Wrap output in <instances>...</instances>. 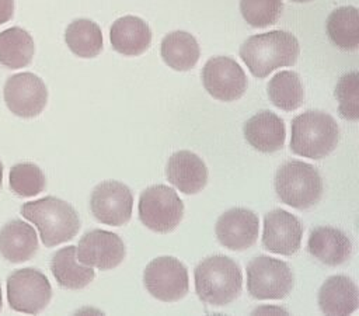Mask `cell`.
Masks as SVG:
<instances>
[{"mask_svg": "<svg viewBox=\"0 0 359 316\" xmlns=\"http://www.w3.org/2000/svg\"><path fill=\"white\" fill-rule=\"evenodd\" d=\"M297 38L282 29L257 34L247 38L240 48V58L252 76L266 77L271 72L283 66H293L299 58Z\"/></svg>", "mask_w": 359, "mask_h": 316, "instance_id": "6da1fadb", "label": "cell"}, {"mask_svg": "<svg viewBox=\"0 0 359 316\" xmlns=\"http://www.w3.org/2000/svg\"><path fill=\"white\" fill-rule=\"evenodd\" d=\"M194 277L198 298L213 306L233 302L243 288L240 265L233 258L220 254L202 260L196 265Z\"/></svg>", "mask_w": 359, "mask_h": 316, "instance_id": "7a4b0ae2", "label": "cell"}, {"mask_svg": "<svg viewBox=\"0 0 359 316\" xmlns=\"http://www.w3.org/2000/svg\"><path fill=\"white\" fill-rule=\"evenodd\" d=\"M21 215L38 228L46 247L72 240L80 229V218L74 208L50 195L22 204Z\"/></svg>", "mask_w": 359, "mask_h": 316, "instance_id": "3957f363", "label": "cell"}, {"mask_svg": "<svg viewBox=\"0 0 359 316\" xmlns=\"http://www.w3.org/2000/svg\"><path fill=\"white\" fill-rule=\"evenodd\" d=\"M338 140V125L327 112L306 111L292 121L290 150L294 154L320 160L337 147Z\"/></svg>", "mask_w": 359, "mask_h": 316, "instance_id": "277c9868", "label": "cell"}, {"mask_svg": "<svg viewBox=\"0 0 359 316\" xmlns=\"http://www.w3.org/2000/svg\"><path fill=\"white\" fill-rule=\"evenodd\" d=\"M275 191L282 202L307 209L323 195V180L317 169L300 160L285 162L275 174Z\"/></svg>", "mask_w": 359, "mask_h": 316, "instance_id": "5b68a950", "label": "cell"}, {"mask_svg": "<svg viewBox=\"0 0 359 316\" xmlns=\"http://www.w3.org/2000/svg\"><path fill=\"white\" fill-rule=\"evenodd\" d=\"M184 216V204L168 185L147 187L139 198V218L153 232L168 233L174 230Z\"/></svg>", "mask_w": 359, "mask_h": 316, "instance_id": "8992f818", "label": "cell"}, {"mask_svg": "<svg viewBox=\"0 0 359 316\" xmlns=\"http://www.w3.org/2000/svg\"><path fill=\"white\" fill-rule=\"evenodd\" d=\"M293 285V272L282 260L258 256L247 264V289L255 299H282Z\"/></svg>", "mask_w": 359, "mask_h": 316, "instance_id": "52a82bcc", "label": "cell"}, {"mask_svg": "<svg viewBox=\"0 0 359 316\" xmlns=\"http://www.w3.org/2000/svg\"><path fill=\"white\" fill-rule=\"evenodd\" d=\"M50 298V282L36 268L15 270L7 278V302L15 312L39 313L48 306Z\"/></svg>", "mask_w": 359, "mask_h": 316, "instance_id": "ba28073f", "label": "cell"}, {"mask_svg": "<svg viewBox=\"0 0 359 316\" xmlns=\"http://www.w3.org/2000/svg\"><path fill=\"white\" fill-rule=\"evenodd\" d=\"M143 282L150 295L163 302L180 301L189 289L187 267L171 256L153 258L144 268Z\"/></svg>", "mask_w": 359, "mask_h": 316, "instance_id": "9c48e42d", "label": "cell"}, {"mask_svg": "<svg viewBox=\"0 0 359 316\" xmlns=\"http://www.w3.org/2000/svg\"><path fill=\"white\" fill-rule=\"evenodd\" d=\"M3 97L7 108L14 115L34 118L39 115L46 105L48 88L39 76L31 72H21L7 79Z\"/></svg>", "mask_w": 359, "mask_h": 316, "instance_id": "30bf717a", "label": "cell"}, {"mask_svg": "<svg viewBox=\"0 0 359 316\" xmlns=\"http://www.w3.org/2000/svg\"><path fill=\"white\" fill-rule=\"evenodd\" d=\"M205 90L216 100L234 101L247 90V76L241 66L229 56H213L202 69Z\"/></svg>", "mask_w": 359, "mask_h": 316, "instance_id": "8fae6325", "label": "cell"}, {"mask_svg": "<svg viewBox=\"0 0 359 316\" xmlns=\"http://www.w3.org/2000/svg\"><path fill=\"white\" fill-rule=\"evenodd\" d=\"M90 208L98 222L109 226H122L132 216V191L123 183L115 180L102 181L93 190Z\"/></svg>", "mask_w": 359, "mask_h": 316, "instance_id": "7c38bea8", "label": "cell"}, {"mask_svg": "<svg viewBox=\"0 0 359 316\" xmlns=\"http://www.w3.org/2000/svg\"><path fill=\"white\" fill-rule=\"evenodd\" d=\"M76 256L77 260L86 265L98 270H112L123 261L126 249L123 240L116 233L94 229L84 233L79 240Z\"/></svg>", "mask_w": 359, "mask_h": 316, "instance_id": "4fadbf2b", "label": "cell"}, {"mask_svg": "<svg viewBox=\"0 0 359 316\" xmlns=\"http://www.w3.org/2000/svg\"><path fill=\"white\" fill-rule=\"evenodd\" d=\"M259 220L257 213L247 208H231L216 222V236L222 246L230 250H247L258 239Z\"/></svg>", "mask_w": 359, "mask_h": 316, "instance_id": "5bb4252c", "label": "cell"}, {"mask_svg": "<svg viewBox=\"0 0 359 316\" xmlns=\"http://www.w3.org/2000/svg\"><path fill=\"white\" fill-rule=\"evenodd\" d=\"M303 226L285 209H273L265 215L262 246L276 254L292 256L300 249Z\"/></svg>", "mask_w": 359, "mask_h": 316, "instance_id": "9a60e30c", "label": "cell"}, {"mask_svg": "<svg viewBox=\"0 0 359 316\" xmlns=\"http://www.w3.org/2000/svg\"><path fill=\"white\" fill-rule=\"evenodd\" d=\"M167 180L184 194H196L208 183V169L203 160L191 150L171 154L165 166Z\"/></svg>", "mask_w": 359, "mask_h": 316, "instance_id": "2e32d148", "label": "cell"}, {"mask_svg": "<svg viewBox=\"0 0 359 316\" xmlns=\"http://www.w3.org/2000/svg\"><path fill=\"white\" fill-rule=\"evenodd\" d=\"M245 140L258 152L272 153L283 147L285 124L271 111H259L244 124Z\"/></svg>", "mask_w": 359, "mask_h": 316, "instance_id": "e0dca14e", "label": "cell"}, {"mask_svg": "<svg viewBox=\"0 0 359 316\" xmlns=\"http://www.w3.org/2000/svg\"><path fill=\"white\" fill-rule=\"evenodd\" d=\"M112 48L125 56H139L151 44L150 27L139 17L123 15L115 20L109 29Z\"/></svg>", "mask_w": 359, "mask_h": 316, "instance_id": "ac0fdd59", "label": "cell"}, {"mask_svg": "<svg viewBox=\"0 0 359 316\" xmlns=\"http://www.w3.org/2000/svg\"><path fill=\"white\" fill-rule=\"evenodd\" d=\"M307 249L318 261L335 267L349 258L352 244L342 230L331 226H318L311 230Z\"/></svg>", "mask_w": 359, "mask_h": 316, "instance_id": "d6986e66", "label": "cell"}, {"mask_svg": "<svg viewBox=\"0 0 359 316\" xmlns=\"http://www.w3.org/2000/svg\"><path fill=\"white\" fill-rule=\"evenodd\" d=\"M38 250V236L31 225L20 219L7 222L0 229V254L10 263H22Z\"/></svg>", "mask_w": 359, "mask_h": 316, "instance_id": "ffe728a7", "label": "cell"}, {"mask_svg": "<svg viewBox=\"0 0 359 316\" xmlns=\"http://www.w3.org/2000/svg\"><path fill=\"white\" fill-rule=\"evenodd\" d=\"M318 305L325 315H351L359 305L358 288L348 277L332 275L318 291Z\"/></svg>", "mask_w": 359, "mask_h": 316, "instance_id": "44dd1931", "label": "cell"}, {"mask_svg": "<svg viewBox=\"0 0 359 316\" xmlns=\"http://www.w3.org/2000/svg\"><path fill=\"white\" fill-rule=\"evenodd\" d=\"M50 271L57 284L66 289H81L95 277L93 267L77 260L76 246L57 250L50 260Z\"/></svg>", "mask_w": 359, "mask_h": 316, "instance_id": "7402d4cb", "label": "cell"}, {"mask_svg": "<svg viewBox=\"0 0 359 316\" xmlns=\"http://www.w3.org/2000/svg\"><path fill=\"white\" fill-rule=\"evenodd\" d=\"M160 53L171 69L185 72L196 65L201 51L194 35L187 31H174L163 38Z\"/></svg>", "mask_w": 359, "mask_h": 316, "instance_id": "603a6c76", "label": "cell"}, {"mask_svg": "<svg viewBox=\"0 0 359 316\" xmlns=\"http://www.w3.org/2000/svg\"><path fill=\"white\" fill-rule=\"evenodd\" d=\"M35 45L31 34L20 27L0 32V63L8 69H21L31 63Z\"/></svg>", "mask_w": 359, "mask_h": 316, "instance_id": "cb8c5ba5", "label": "cell"}, {"mask_svg": "<svg viewBox=\"0 0 359 316\" xmlns=\"http://www.w3.org/2000/svg\"><path fill=\"white\" fill-rule=\"evenodd\" d=\"M327 34L331 42L342 51L359 46V13L356 7H338L327 18Z\"/></svg>", "mask_w": 359, "mask_h": 316, "instance_id": "d4e9b609", "label": "cell"}, {"mask_svg": "<svg viewBox=\"0 0 359 316\" xmlns=\"http://www.w3.org/2000/svg\"><path fill=\"white\" fill-rule=\"evenodd\" d=\"M67 48L79 58H94L102 49V32L97 22L79 18L72 21L65 31Z\"/></svg>", "mask_w": 359, "mask_h": 316, "instance_id": "484cf974", "label": "cell"}, {"mask_svg": "<svg viewBox=\"0 0 359 316\" xmlns=\"http://www.w3.org/2000/svg\"><path fill=\"white\" fill-rule=\"evenodd\" d=\"M268 96L272 104L283 111H294L304 101V88L296 72H278L268 83Z\"/></svg>", "mask_w": 359, "mask_h": 316, "instance_id": "4316f807", "label": "cell"}, {"mask_svg": "<svg viewBox=\"0 0 359 316\" xmlns=\"http://www.w3.org/2000/svg\"><path fill=\"white\" fill-rule=\"evenodd\" d=\"M10 190L22 198L38 195L45 190L46 180L43 171L34 163H17L10 169Z\"/></svg>", "mask_w": 359, "mask_h": 316, "instance_id": "83f0119b", "label": "cell"}, {"mask_svg": "<svg viewBox=\"0 0 359 316\" xmlns=\"http://www.w3.org/2000/svg\"><path fill=\"white\" fill-rule=\"evenodd\" d=\"M283 10L282 0H240L243 18L254 28L275 24Z\"/></svg>", "mask_w": 359, "mask_h": 316, "instance_id": "f1b7e54d", "label": "cell"}, {"mask_svg": "<svg viewBox=\"0 0 359 316\" xmlns=\"http://www.w3.org/2000/svg\"><path fill=\"white\" fill-rule=\"evenodd\" d=\"M338 111L344 119L356 121L359 118V76L358 72L345 73L335 86Z\"/></svg>", "mask_w": 359, "mask_h": 316, "instance_id": "f546056e", "label": "cell"}, {"mask_svg": "<svg viewBox=\"0 0 359 316\" xmlns=\"http://www.w3.org/2000/svg\"><path fill=\"white\" fill-rule=\"evenodd\" d=\"M14 14V0H0V25L10 21Z\"/></svg>", "mask_w": 359, "mask_h": 316, "instance_id": "4dcf8cb0", "label": "cell"}, {"mask_svg": "<svg viewBox=\"0 0 359 316\" xmlns=\"http://www.w3.org/2000/svg\"><path fill=\"white\" fill-rule=\"evenodd\" d=\"M1 184H3V164L0 162V187H1Z\"/></svg>", "mask_w": 359, "mask_h": 316, "instance_id": "1f68e13d", "label": "cell"}, {"mask_svg": "<svg viewBox=\"0 0 359 316\" xmlns=\"http://www.w3.org/2000/svg\"><path fill=\"white\" fill-rule=\"evenodd\" d=\"M1 306H3V298H1V287H0V310H1Z\"/></svg>", "mask_w": 359, "mask_h": 316, "instance_id": "d6a6232c", "label": "cell"}, {"mask_svg": "<svg viewBox=\"0 0 359 316\" xmlns=\"http://www.w3.org/2000/svg\"><path fill=\"white\" fill-rule=\"evenodd\" d=\"M292 1H296V3H307V1H311V0H292Z\"/></svg>", "mask_w": 359, "mask_h": 316, "instance_id": "836d02e7", "label": "cell"}]
</instances>
